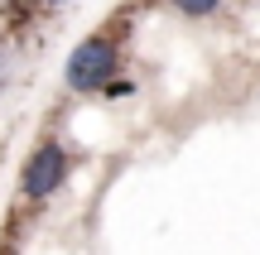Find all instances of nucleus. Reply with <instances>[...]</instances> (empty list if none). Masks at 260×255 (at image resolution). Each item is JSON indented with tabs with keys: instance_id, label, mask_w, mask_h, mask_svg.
<instances>
[{
	"instance_id": "nucleus-4",
	"label": "nucleus",
	"mask_w": 260,
	"mask_h": 255,
	"mask_svg": "<svg viewBox=\"0 0 260 255\" xmlns=\"http://www.w3.org/2000/svg\"><path fill=\"white\" fill-rule=\"evenodd\" d=\"M0 82H5V58H0Z\"/></svg>"
},
{
	"instance_id": "nucleus-2",
	"label": "nucleus",
	"mask_w": 260,
	"mask_h": 255,
	"mask_svg": "<svg viewBox=\"0 0 260 255\" xmlns=\"http://www.w3.org/2000/svg\"><path fill=\"white\" fill-rule=\"evenodd\" d=\"M63 178H68V150L58 140H44L34 154H29V164H24L19 193H24L29 202H44V198H53V193L63 188Z\"/></svg>"
},
{
	"instance_id": "nucleus-1",
	"label": "nucleus",
	"mask_w": 260,
	"mask_h": 255,
	"mask_svg": "<svg viewBox=\"0 0 260 255\" xmlns=\"http://www.w3.org/2000/svg\"><path fill=\"white\" fill-rule=\"evenodd\" d=\"M116 63H121V48H116V39L92 34V39H82V44L68 53L63 77H68V87H73V92H102V87H111Z\"/></svg>"
},
{
	"instance_id": "nucleus-5",
	"label": "nucleus",
	"mask_w": 260,
	"mask_h": 255,
	"mask_svg": "<svg viewBox=\"0 0 260 255\" xmlns=\"http://www.w3.org/2000/svg\"><path fill=\"white\" fill-rule=\"evenodd\" d=\"M39 5H63V0H39Z\"/></svg>"
},
{
	"instance_id": "nucleus-3",
	"label": "nucleus",
	"mask_w": 260,
	"mask_h": 255,
	"mask_svg": "<svg viewBox=\"0 0 260 255\" xmlns=\"http://www.w3.org/2000/svg\"><path fill=\"white\" fill-rule=\"evenodd\" d=\"M217 5H222V0H174V10H183V15H193V19H203V15H212Z\"/></svg>"
}]
</instances>
